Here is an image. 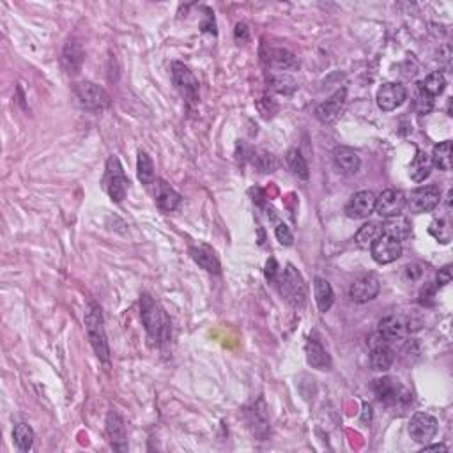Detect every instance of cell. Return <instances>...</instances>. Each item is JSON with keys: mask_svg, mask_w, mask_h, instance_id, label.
I'll return each mask as SVG.
<instances>
[{"mask_svg": "<svg viewBox=\"0 0 453 453\" xmlns=\"http://www.w3.org/2000/svg\"><path fill=\"white\" fill-rule=\"evenodd\" d=\"M140 317L152 342H167L170 336V319L149 294H142L140 298Z\"/></svg>", "mask_w": 453, "mask_h": 453, "instance_id": "1", "label": "cell"}, {"mask_svg": "<svg viewBox=\"0 0 453 453\" xmlns=\"http://www.w3.org/2000/svg\"><path fill=\"white\" fill-rule=\"evenodd\" d=\"M85 330L89 335L90 345L98 354V358L105 363H108L110 359V348H108V340H106L105 324H103V314L96 303H89L85 312Z\"/></svg>", "mask_w": 453, "mask_h": 453, "instance_id": "2", "label": "cell"}, {"mask_svg": "<svg viewBox=\"0 0 453 453\" xmlns=\"http://www.w3.org/2000/svg\"><path fill=\"white\" fill-rule=\"evenodd\" d=\"M278 283V290H280V294L282 298L285 299L287 303H290L296 308H301L306 301V283L303 280L301 273L296 270L294 265L289 264L283 270V273H280L276 280Z\"/></svg>", "mask_w": 453, "mask_h": 453, "instance_id": "3", "label": "cell"}, {"mask_svg": "<svg viewBox=\"0 0 453 453\" xmlns=\"http://www.w3.org/2000/svg\"><path fill=\"white\" fill-rule=\"evenodd\" d=\"M103 186H105L106 193L110 195L114 202H123L130 190V179L124 174V168L115 156H110L106 161V174L103 179Z\"/></svg>", "mask_w": 453, "mask_h": 453, "instance_id": "4", "label": "cell"}, {"mask_svg": "<svg viewBox=\"0 0 453 453\" xmlns=\"http://www.w3.org/2000/svg\"><path fill=\"white\" fill-rule=\"evenodd\" d=\"M421 328L420 321L411 315H388L379 323V333L384 339L392 342L396 339H404L405 335Z\"/></svg>", "mask_w": 453, "mask_h": 453, "instance_id": "5", "label": "cell"}, {"mask_svg": "<svg viewBox=\"0 0 453 453\" xmlns=\"http://www.w3.org/2000/svg\"><path fill=\"white\" fill-rule=\"evenodd\" d=\"M74 94L78 103L87 110H103L110 105V96L103 87L94 82H80L74 85Z\"/></svg>", "mask_w": 453, "mask_h": 453, "instance_id": "6", "label": "cell"}, {"mask_svg": "<svg viewBox=\"0 0 453 453\" xmlns=\"http://www.w3.org/2000/svg\"><path fill=\"white\" fill-rule=\"evenodd\" d=\"M439 202H441V190L437 188L436 184H430V186H421L414 190L405 202V208L412 214H423V212L434 211Z\"/></svg>", "mask_w": 453, "mask_h": 453, "instance_id": "7", "label": "cell"}, {"mask_svg": "<svg viewBox=\"0 0 453 453\" xmlns=\"http://www.w3.org/2000/svg\"><path fill=\"white\" fill-rule=\"evenodd\" d=\"M437 420L429 412H416L409 421V436L412 441L427 445L437 434Z\"/></svg>", "mask_w": 453, "mask_h": 453, "instance_id": "8", "label": "cell"}, {"mask_svg": "<svg viewBox=\"0 0 453 453\" xmlns=\"http://www.w3.org/2000/svg\"><path fill=\"white\" fill-rule=\"evenodd\" d=\"M370 365L376 372H386L395 361V351L390 348V342L377 331L370 339Z\"/></svg>", "mask_w": 453, "mask_h": 453, "instance_id": "9", "label": "cell"}, {"mask_svg": "<svg viewBox=\"0 0 453 453\" xmlns=\"http://www.w3.org/2000/svg\"><path fill=\"white\" fill-rule=\"evenodd\" d=\"M405 202H407V197L404 195V192H401V190H386L379 197H376L374 211L381 218H392L404 211Z\"/></svg>", "mask_w": 453, "mask_h": 453, "instance_id": "10", "label": "cell"}, {"mask_svg": "<svg viewBox=\"0 0 453 453\" xmlns=\"http://www.w3.org/2000/svg\"><path fill=\"white\" fill-rule=\"evenodd\" d=\"M372 257L377 264H392L402 255V243L395 237L383 234L374 245L370 246Z\"/></svg>", "mask_w": 453, "mask_h": 453, "instance_id": "11", "label": "cell"}, {"mask_svg": "<svg viewBox=\"0 0 453 453\" xmlns=\"http://www.w3.org/2000/svg\"><path fill=\"white\" fill-rule=\"evenodd\" d=\"M407 99V89L399 82L384 83L377 92V106L383 112H393L399 106L404 105Z\"/></svg>", "mask_w": 453, "mask_h": 453, "instance_id": "12", "label": "cell"}, {"mask_svg": "<svg viewBox=\"0 0 453 453\" xmlns=\"http://www.w3.org/2000/svg\"><path fill=\"white\" fill-rule=\"evenodd\" d=\"M172 80H174L177 89L183 92L184 98L195 101L197 94H199V80L190 71V68H186L183 62H174L172 64Z\"/></svg>", "mask_w": 453, "mask_h": 453, "instance_id": "13", "label": "cell"}, {"mask_svg": "<svg viewBox=\"0 0 453 453\" xmlns=\"http://www.w3.org/2000/svg\"><path fill=\"white\" fill-rule=\"evenodd\" d=\"M376 208V195L368 190L358 192L351 197V201L345 205V214L352 220H363L374 212Z\"/></svg>", "mask_w": 453, "mask_h": 453, "instance_id": "14", "label": "cell"}, {"mask_svg": "<svg viewBox=\"0 0 453 453\" xmlns=\"http://www.w3.org/2000/svg\"><path fill=\"white\" fill-rule=\"evenodd\" d=\"M374 392H376L377 399L384 402V404H396L402 399H405V401L409 399V393L392 377H381V379H377L374 383Z\"/></svg>", "mask_w": 453, "mask_h": 453, "instance_id": "15", "label": "cell"}, {"mask_svg": "<svg viewBox=\"0 0 453 453\" xmlns=\"http://www.w3.org/2000/svg\"><path fill=\"white\" fill-rule=\"evenodd\" d=\"M351 299L356 303H367L372 301L379 294V280L374 274H363L359 276L354 283L351 285Z\"/></svg>", "mask_w": 453, "mask_h": 453, "instance_id": "16", "label": "cell"}, {"mask_svg": "<svg viewBox=\"0 0 453 453\" xmlns=\"http://www.w3.org/2000/svg\"><path fill=\"white\" fill-rule=\"evenodd\" d=\"M345 94H348L345 89L336 90L335 94L331 96L328 101L321 103V105L315 108V117H317L323 124L333 123V121L340 115V112H342L343 103H345Z\"/></svg>", "mask_w": 453, "mask_h": 453, "instance_id": "17", "label": "cell"}, {"mask_svg": "<svg viewBox=\"0 0 453 453\" xmlns=\"http://www.w3.org/2000/svg\"><path fill=\"white\" fill-rule=\"evenodd\" d=\"M264 61L274 71H292L299 68V62L294 53L283 48H271L268 52V57H264Z\"/></svg>", "mask_w": 453, "mask_h": 453, "instance_id": "18", "label": "cell"}, {"mask_svg": "<svg viewBox=\"0 0 453 453\" xmlns=\"http://www.w3.org/2000/svg\"><path fill=\"white\" fill-rule=\"evenodd\" d=\"M154 197H156V202H158V208L165 212L176 211V209L181 205V202H183V197H181L176 190L172 188L170 184L165 183V181H158Z\"/></svg>", "mask_w": 453, "mask_h": 453, "instance_id": "19", "label": "cell"}, {"mask_svg": "<svg viewBox=\"0 0 453 453\" xmlns=\"http://www.w3.org/2000/svg\"><path fill=\"white\" fill-rule=\"evenodd\" d=\"M333 161H335V167L339 168L342 174L345 176H352L359 170V165H361V159H359L358 152L352 151L351 148H336L333 151Z\"/></svg>", "mask_w": 453, "mask_h": 453, "instance_id": "20", "label": "cell"}, {"mask_svg": "<svg viewBox=\"0 0 453 453\" xmlns=\"http://www.w3.org/2000/svg\"><path fill=\"white\" fill-rule=\"evenodd\" d=\"M106 434L110 437V443L115 450L124 452L128 448L126 445V427H124L123 418L117 412L112 411L106 418Z\"/></svg>", "mask_w": 453, "mask_h": 453, "instance_id": "21", "label": "cell"}, {"mask_svg": "<svg viewBox=\"0 0 453 453\" xmlns=\"http://www.w3.org/2000/svg\"><path fill=\"white\" fill-rule=\"evenodd\" d=\"M61 61L66 73L77 74L80 73V70H82V64L83 61H85V53H83L82 46L78 45V43L70 41L64 46V50H62Z\"/></svg>", "mask_w": 453, "mask_h": 453, "instance_id": "22", "label": "cell"}, {"mask_svg": "<svg viewBox=\"0 0 453 453\" xmlns=\"http://www.w3.org/2000/svg\"><path fill=\"white\" fill-rule=\"evenodd\" d=\"M190 255H192L193 261L201 265L202 270L208 271V273H214V274L220 273L221 270L220 261H218V257L214 255V252H212L209 246L205 245L192 246V248H190Z\"/></svg>", "mask_w": 453, "mask_h": 453, "instance_id": "23", "label": "cell"}, {"mask_svg": "<svg viewBox=\"0 0 453 453\" xmlns=\"http://www.w3.org/2000/svg\"><path fill=\"white\" fill-rule=\"evenodd\" d=\"M306 361L312 368H317V370H330L331 368L330 354L317 340H308V343H306Z\"/></svg>", "mask_w": 453, "mask_h": 453, "instance_id": "24", "label": "cell"}, {"mask_svg": "<svg viewBox=\"0 0 453 453\" xmlns=\"http://www.w3.org/2000/svg\"><path fill=\"white\" fill-rule=\"evenodd\" d=\"M411 221L407 220L402 214H396V217L386 218V221L383 223V232L388 234V236L395 237L399 241H404L411 236Z\"/></svg>", "mask_w": 453, "mask_h": 453, "instance_id": "25", "label": "cell"}, {"mask_svg": "<svg viewBox=\"0 0 453 453\" xmlns=\"http://www.w3.org/2000/svg\"><path fill=\"white\" fill-rule=\"evenodd\" d=\"M432 170V159L425 151H416V156L412 158L411 167H409V176L414 183H423L430 176Z\"/></svg>", "mask_w": 453, "mask_h": 453, "instance_id": "26", "label": "cell"}, {"mask_svg": "<svg viewBox=\"0 0 453 453\" xmlns=\"http://www.w3.org/2000/svg\"><path fill=\"white\" fill-rule=\"evenodd\" d=\"M314 290H315V301H317L319 312L326 314L331 306H333V301H335V292L331 289L330 282L324 280V278H315Z\"/></svg>", "mask_w": 453, "mask_h": 453, "instance_id": "27", "label": "cell"}, {"mask_svg": "<svg viewBox=\"0 0 453 453\" xmlns=\"http://www.w3.org/2000/svg\"><path fill=\"white\" fill-rule=\"evenodd\" d=\"M383 223H377V221H368V223H365L361 229L358 230V234H356L354 241L356 245L359 246V248H370L374 243L379 239L381 236H383Z\"/></svg>", "mask_w": 453, "mask_h": 453, "instance_id": "28", "label": "cell"}, {"mask_svg": "<svg viewBox=\"0 0 453 453\" xmlns=\"http://www.w3.org/2000/svg\"><path fill=\"white\" fill-rule=\"evenodd\" d=\"M430 159H432L434 167L439 168V170H452V142L445 140V142L437 143L436 148H434Z\"/></svg>", "mask_w": 453, "mask_h": 453, "instance_id": "29", "label": "cell"}, {"mask_svg": "<svg viewBox=\"0 0 453 453\" xmlns=\"http://www.w3.org/2000/svg\"><path fill=\"white\" fill-rule=\"evenodd\" d=\"M445 87H446V78L441 71H434V73H430L429 77L425 78L423 82L418 83V89L423 90L425 94H429L430 98H436V96L441 94L443 90H445Z\"/></svg>", "mask_w": 453, "mask_h": 453, "instance_id": "30", "label": "cell"}, {"mask_svg": "<svg viewBox=\"0 0 453 453\" xmlns=\"http://www.w3.org/2000/svg\"><path fill=\"white\" fill-rule=\"evenodd\" d=\"M285 161L289 170L292 172L296 177H299V179H308V177H310L308 163H306V159L303 158V154L298 149H290L285 156Z\"/></svg>", "mask_w": 453, "mask_h": 453, "instance_id": "31", "label": "cell"}, {"mask_svg": "<svg viewBox=\"0 0 453 453\" xmlns=\"http://www.w3.org/2000/svg\"><path fill=\"white\" fill-rule=\"evenodd\" d=\"M137 174H139V179L142 181V184H145V186L154 184V163H152V159L149 158L148 152L143 151L139 152Z\"/></svg>", "mask_w": 453, "mask_h": 453, "instance_id": "32", "label": "cell"}, {"mask_svg": "<svg viewBox=\"0 0 453 453\" xmlns=\"http://www.w3.org/2000/svg\"><path fill=\"white\" fill-rule=\"evenodd\" d=\"M12 439L21 452H29L34 445V430L27 423H18L12 430Z\"/></svg>", "mask_w": 453, "mask_h": 453, "instance_id": "33", "label": "cell"}, {"mask_svg": "<svg viewBox=\"0 0 453 453\" xmlns=\"http://www.w3.org/2000/svg\"><path fill=\"white\" fill-rule=\"evenodd\" d=\"M429 232L436 237L437 241L446 245V243L452 241V227L446 220H434L429 227Z\"/></svg>", "mask_w": 453, "mask_h": 453, "instance_id": "34", "label": "cell"}, {"mask_svg": "<svg viewBox=\"0 0 453 453\" xmlns=\"http://www.w3.org/2000/svg\"><path fill=\"white\" fill-rule=\"evenodd\" d=\"M271 83H273L274 90L280 92V94H292L298 87V83L289 77V74H278V77L271 78Z\"/></svg>", "mask_w": 453, "mask_h": 453, "instance_id": "35", "label": "cell"}, {"mask_svg": "<svg viewBox=\"0 0 453 453\" xmlns=\"http://www.w3.org/2000/svg\"><path fill=\"white\" fill-rule=\"evenodd\" d=\"M253 163H255V167H257L259 170L265 172V174H268V172H274L278 168V159L265 151L257 152V156L253 158Z\"/></svg>", "mask_w": 453, "mask_h": 453, "instance_id": "36", "label": "cell"}, {"mask_svg": "<svg viewBox=\"0 0 453 453\" xmlns=\"http://www.w3.org/2000/svg\"><path fill=\"white\" fill-rule=\"evenodd\" d=\"M434 108V98H430L429 94H425L423 90L418 89V112L420 115L430 114Z\"/></svg>", "mask_w": 453, "mask_h": 453, "instance_id": "37", "label": "cell"}, {"mask_svg": "<svg viewBox=\"0 0 453 453\" xmlns=\"http://www.w3.org/2000/svg\"><path fill=\"white\" fill-rule=\"evenodd\" d=\"M274 234H276V239L282 243L283 246H290L292 241H294V236H292V232H290V229L285 223H278L276 229H274Z\"/></svg>", "mask_w": 453, "mask_h": 453, "instance_id": "38", "label": "cell"}, {"mask_svg": "<svg viewBox=\"0 0 453 453\" xmlns=\"http://www.w3.org/2000/svg\"><path fill=\"white\" fill-rule=\"evenodd\" d=\"M278 276H280V270H278V264L274 259H270L268 264H265V278L270 280V282H276Z\"/></svg>", "mask_w": 453, "mask_h": 453, "instance_id": "39", "label": "cell"}, {"mask_svg": "<svg viewBox=\"0 0 453 453\" xmlns=\"http://www.w3.org/2000/svg\"><path fill=\"white\" fill-rule=\"evenodd\" d=\"M450 282H452V268L446 265V268H443V270L439 271V274H437V285H446V283Z\"/></svg>", "mask_w": 453, "mask_h": 453, "instance_id": "40", "label": "cell"}, {"mask_svg": "<svg viewBox=\"0 0 453 453\" xmlns=\"http://www.w3.org/2000/svg\"><path fill=\"white\" fill-rule=\"evenodd\" d=\"M248 27L245 23H237L236 25V41L237 43H245L248 39Z\"/></svg>", "mask_w": 453, "mask_h": 453, "instance_id": "41", "label": "cell"}, {"mask_svg": "<svg viewBox=\"0 0 453 453\" xmlns=\"http://www.w3.org/2000/svg\"><path fill=\"white\" fill-rule=\"evenodd\" d=\"M404 270H405V273L409 274L411 280H418V278L421 276V273H423L421 265H418V264H409V265H405Z\"/></svg>", "mask_w": 453, "mask_h": 453, "instance_id": "42", "label": "cell"}, {"mask_svg": "<svg viewBox=\"0 0 453 453\" xmlns=\"http://www.w3.org/2000/svg\"><path fill=\"white\" fill-rule=\"evenodd\" d=\"M446 446L445 445H432V446H425L423 452H446Z\"/></svg>", "mask_w": 453, "mask_h": 453, "instance_id": "43", "label": "cell"}]
</instances>
